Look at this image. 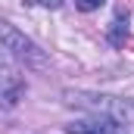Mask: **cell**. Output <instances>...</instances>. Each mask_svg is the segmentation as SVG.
<instances>
[{"label":"cell","instance_id":"cell-1","mask_svg":"<svg viewBox=\"0 0 134 134\" xmlns=\"http://www.w3.org/2000/svg\"><path fill=\"white\" fill-rule=\"evenodd\" d=\"M0 50L9 59H16V63H22L28 69H47L44 50L34 44L31 37H25L19 28H13L9 22H3V19H0Z\"/></svg>","mask_w":134,"mask_h":134},{"label":"cell","instance_id":"cell-8","mask_svg":"<svg viewBox=\"0 0 134 134\" xmlns=\"http://www.w3.org/2000/svg\"><path fill=\"white\" fill-rule=\"evenodd\" d=\"M106 134H112V131H106Z\"/></svg>","mask_w":134,"mask_h":134},{"label":"cell","instance_id":"cell-6","mask_svg":"<svg viewBox=\"0 0 134 134\" xmlns=\"http://www.w3.org/2000/svg\"><path fill=\"white\" fill-rule=\"evenodd\" d=\"M109 37H112V44H122V37H125V25H122V19L112 22V34H109Z\"/></svg>","mask_w":134,"mask_h":134},{"label":"cell","instance_id":"cell-2","mask_svg":"<svg viewBox=\"0 0 134 134\" xmlns=\"http://www.w3.org/2000/svg\"><path fill=\"white\" fill-rule=\"evenodd\" d=\"M72 103L97 112L103 119H112V122H134V103L128 100H115V97H87V94H72Z\"/></svg>","mask_w":134,"mask_h":134},{"label":"cell","instance_id":"cell-7","mask_svg":"<svg viewBox=\"0 0 134 134\" xmlns=\"http://www.w3.org/2000/svg\"><path fill=\"white\" fill-rule=\"evenodd\" d=\"M41 3H44V6H53V9H56V6H59L63 0H41Z\"/></svg>","mask_w":134,"mask_h":134},{"label":"cell","instance_id":"cell-3","mask_svg":"<svg viewBox=\"0 0 134 134\" xmlns=\"http://www.w3.org/2000/svg\"><path fill=\"white\" fill-rule=\"evenodd\" d=\"M25 97V78L19 75V69L13 66V59L0 50V109H13Z\"/></svg>","mask_w":134,"mask_h":134},{"label":"cell","instance_id":"cell-4","mask_svg":"<svg viewBox=\"0 0 134 134\" xmlns=\"http://www.w3.org/2000/svg\"><path fill=\"white\" fill-rule=\"evenodd\" d=\"M115 125H112V119H91V122H72L66 131L69 134H106V131H112Z\"/></svg>","mask_w":134,"mask_h":134},{"label":"cell","instance_id":"cell-5","mask_svg":"<svg viewBox=\"0 0 134 134\" xmlns=\"http://www.w3.org/2000/svg\"><path fill=\"white\" fill-rule=\"evenodd\" d=\"M106 0H75V6L81 9V13H94V9H100Z\"/></svg>","mask_w":134,"mask_h":134}]
</instances>
